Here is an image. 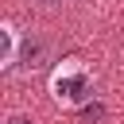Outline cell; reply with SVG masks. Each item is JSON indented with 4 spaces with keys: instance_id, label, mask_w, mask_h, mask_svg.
<instances>
[{
    "instance_id": "1",
    "label": "cell",
    "mask_w": 124,
    "mask_h": 124,
    "mask_svg": "<svg viewBox=\"0 0 124 124\" xmlns=\"http://www.w3.org/2000/svg\"><path fill=\"white\" fill-rule=\"evenodd\" d=\"M85 93H89V78L85 74H62L54 81V97L58 101H81Z\"/></svg>"
},
{
    "instance_id": "3",
    "label": "cell",
    "mask_w": 124,
    "mask_h": 124,
    "mask_svg": "<svg viewBox=\"0 0 124 124\" xmlns=\"http://www.w3.org/2000/svg\"><path fill=\"white\" fill-rule=\"evenodd\" d=\"M39 4H46V8H50V4H62V0H39Z\"/></svg>"
},
{
    "instance_id": "2",
    "label": "cell",
    "mask_w": 124,
    "mask_h": 124,
    "mask_svg": "<svg viewBox=\"0 0 124 124\" xmlns=\"http://www.w3.org/2000/svg\"><path fill=\"white\" fill-rule=\"evenodd\" d=\"M23 58H31V66H39V58H43V43H27V46H23Z\"/></svg>"
},
{
    "instance_id": "4",
    "label": "cell",
    "mask_w": 124,
    "mask_h": 124,
    "mask_svg": "<svg viewBox=\"0 0 124 124\" xmlns=\"http://www.w3.org/2000/svg\"><path fill=\"white\" fill-rule=\"evenodd\" d=\"M8 124H27V120H8Z\"/></svg>"
}]
</instances>
